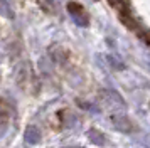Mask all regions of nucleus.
<instances>
[{"label": "nucleus", "instance_id": "obj_6", "mask_svg": "<svg viewBox=\"0 0 150 148\" xmlns=\"http://www.w3.org/2000/svg\"><path fill=\"white\" fill-rule=\"evenodd\" d=\"M51 56H52V59H54L56 62H64L66 57H68V54H64V51H62L61 47H57V46L51 49Z\"/></svg>", "mask_w": 150, "mask_h": 148}, {"label": "nucleus", "instance_id": "obj_7", "mask_svg": "<svg viewBox=\"0 0 150 148\" xmlns=\"http://www.w3.org/2000/svg\"><path fill=\"white\" fill-rule=\"evenodd\" d=\"M108 62H110V66H113L115 69H118V71H122L123 67V62H120V61L116 59V57H113V56H108Z\"/></svg>", "mask_w": 150, "mask_h": 148}, {"label": "nucleus", "instance_id": "obj_8", "mask_svg": "<svg viewBox=\"0 0 150 148\" xmlns=\"http://www.w3.org/2000/svg\"><path fill=\"white\" fill-rule=\"evenodd\" d=\"M0 10L4 12V15H5V10H7V17H10V19L14 17V12H12V10L8 8V5H7V4H4V0H0Z\"/></svg>", "mask_w": 150, "mask_h": 148}, {"label": "nucleus", "instance_id": "obj_4", "mask_svg": "<svg viewBox=\"0 0 150 148\" xmlns=\"http://www.w3.org/2000/svg\"><path fill=\"white\" fill-rule=\"evenodd\" d=\"M86 135H88V138L93 141L95 145H100V147H105V145H106V138H105V135H103L101 131H98L96 128L88 130V133Z\"/></svg>", "mask_w": 150, "mask_h": 148}, {"label": "nucleus", "instance_id": "obj_3", "mask_svg": "<svg viewBox=\"0 0 150 148\" xmlns=\"http://www.w3.org/2000/svg\"><path fill=\"white\" fill-rule=\"evenodd\" d=\"M24 140L27 141V143H32V145H37L39 141H41V131H39V128L37 126H29L25 130V133H24Z\"/></svg>", "mask_w": 150, "mask_h": 148}, {"label": "nucleus", "instance_id": "obj_2", "mask_svg": "<svg viewBox=\"0 0 150 148\" xmlns=\"http://www.w3.org/2000/svg\"><path fill=\"white\" fill-rule=\"evenodd\" d=\"M110 120L113 123V126L118 131H122V133H133V131H137L135 123L130 120L128 116H125V114H111Z\"/></svg>", "mask_w": 150, "mask_h": 148}, {"label": "nucleus", "instance_id": "obj_1", "mask_svg": "<svg viewBox=\"0 0 150 148\" xmlns=\"http://www.w3.org/2000/svg\"><path fill=\"white\" fill-rule=\"evenodd\" d=\"M68 12L71 15V19L78 27H88L89 19H88V13L84 10V7L79 5L78 2H69L68 4Z\"/></svg>", "mask_w": 150, "mask_h": 148}, {"label": "nucleus", "instance_id": "obj_5", "mask_svg": "<svg viewBox=\"0 0 150 148\" xmlns=\"http://www.w3.org/2000/svg\"><path fill=\"white\" fill-rule=\"evenodd\" d=\"M37 4L41 7L44 12L51 13V15H54L56 10H57V4H56V0H37Z\"/></svg>", "mask_w": 150, "mask_h": 148}]
</instances>
